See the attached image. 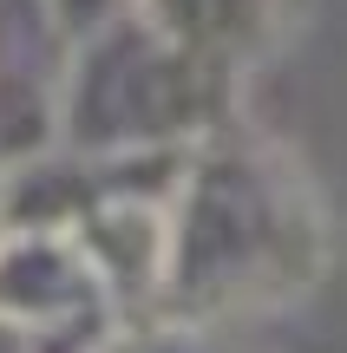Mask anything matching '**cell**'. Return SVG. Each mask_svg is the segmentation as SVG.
<instances>
[{
	"mask_svg": "<svg viewBox=\"0 0 347 353\" xmlns=\"http://www.w3.org/2000/svg\"><path fill=\"white\" fill-rule=\"evenodd\" d=\"M0 353H39V341L26 327H13V321H0Z\"/></svg>",
	"mask_w": 347,
	"mask_h": 353,
	"instance_id": "6",
	"label": "cell"
},
{
	"mask_svg": "<svg viewBox=\"0 0 347 353\" xmlns=\"http://www.w3.org/2000/svg\"><path fill=\"white\" fill-rule=\"evenodd\" d=\"M236 125V72L170 46L151 20L79 39L59 85V151L79 157H190Z\"/></svg>",
	"mask_w": 347,
	"mask_h": 353,
	"instance_id": "2",
	"label": "cell"
},
{
	"mask_svg": "<svg viewBox=\"0 0 347 353\" xmlns=\"http://www.w3.org/2000/svg\"><path fill=\"white\" fill-rule=\"evenodd\" d=\"M131 13L151 20L170 46H184V52L243 79V65L275 39L288 0H138Z\"/></svg>",
	"mask_w": 347,
	"mask_h": 353,
	"instance_id": "3",
	"label": "cell"
},
{
	"mask_svg": "<svg viewBox=\"0 0 347 353\" xmlns=\"http://www.w3.org/2000/svg\"><path fill=\"white\" fill-rule=\"evenodd\" d=\"M52 13H59V26H66V39H92L99 33V26H112V20H125L131 7H138V0H46Z\"/></svg>",
	"mask_w": 347,
	"mask_h": 353,
	"instance_id": "5",
	"label": "cell"
},
{
	"mask_svg": "<svg viewBox=\"0 0 347 353\" xmlns=\"http://www.w3.org/2000/svg\"><path fill=\"white\" fill-rule=\"evenodd\" d=\"M99 353H217V347H210L197 327L157 314V321H125V327H118Z\"/></svg>",
	"mask_w": 347,
	"mask_h": 353,
	"instance_id": "4",
	"label": "cell"
},
{
	"mask_svg": "<svg viewBox=\"0 0 347 353\" xmlns=\"http://www.w3.org/2000/svg\"><path fill=\"white\" fill-rule=\"evenodd\" d=\"M328 262V216L308 170L275 138L217 131L184 157L170 190L164 321L210 334L315 288Z\"/></svg>",
	"mask_w": 347,
	"mask_h": 353,
	"instance_id": "1",
	"label": "cell"
}]
</instances>
